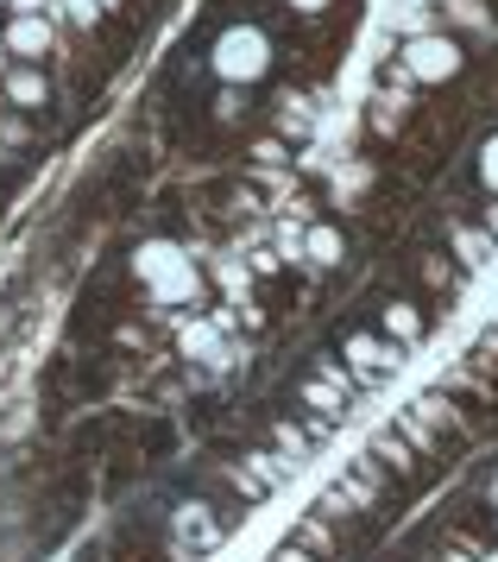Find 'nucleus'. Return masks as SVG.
<instances>
[{
	"label": "nucleus",
	"instance_id": "obj_1",
	"mask_svg": "<svg viewBox=\"0 0 498 562\" xmlns=\"http://www.w3.org/2000/svg\"><path fill=\"white\" fill-rule=\"evenodd\" d=\"M215 64H222V77H234V82L259 77V70H265V38H259V32H227Z\"/></svg>",
	"mask_w": 498,
	"mask_h": 562
},
{
	"label": "nucleus",
	"instance_id": "obj_2",
	"mask_svg": "<svg viewBox=\"0 0 498 562\" xmlns=\"http://www.w3.org/2000/svg\"><path fill=\"white\" fill-rule=\"evenodd\" d=\"M404 64H410L423 82H442V77L461 70V45H454V38H417V45L404 52Z\"/></svg>",
	"mask_w": 498,
	"mask_h": 562
},
{
	"label": "nucleus",
	"instance_id": "obj_3",
	"mask_svg": "<svg viewBox=\"0 0 498 562\" xmlns=\"http://www.w3.org/2000/svg\"><path fill=\"white\" fill-rule=\"evenodd\" d=\"M0 95H7V102H20V108H32V102H45V95H50V82L32 77V70H7V77H0Z\"/></svg>",
	"mask_w": 498,
	"mask_h": 562
},
{
	"label": "nucleus",
	"instance_id": "obj_4",
	"mask_svg": "<svg viewBox=\"0 0 498 562\" xmlns=\"http://www.w3.org/2000/svg\"><path fill=\"white\" fill-rule=\"evenodd\" d=\"M0 45H7V52H45L50 26H45V20H13V26L0 32Z\"/></svg>",
	"mask_w": 498,
	"mask_h": 562
},
{
	"label": "nucleus",
	"instance_id": "obj_5",
	"mask_svg": "<svg viewBox=\"0 0 498 562\" xmlns=\"http://www.w3.org/2000/svg\"><path fill=\"white\" fill-rule=\"evenodd\" d=\"M486 178L498 183V139H486Z\"/></svg>",
	"mask_w": 498,
	"mask_h": 562
},
{
	"label": "nucleus",
	"instance_id": "obj_6",
	"mask_svg": "<svg viewBox=\"0 0 498 562\" xmlns=\"http://www.w3.org/2000/svg\"><path fill=\"white\" fill-rule=\"evenodd\" d=\"M297 7H303V13H316V7H322V0H297Z\"/></svg>",
	"mask_w": 498,
	"mask_h": 562
}]
</instances>
